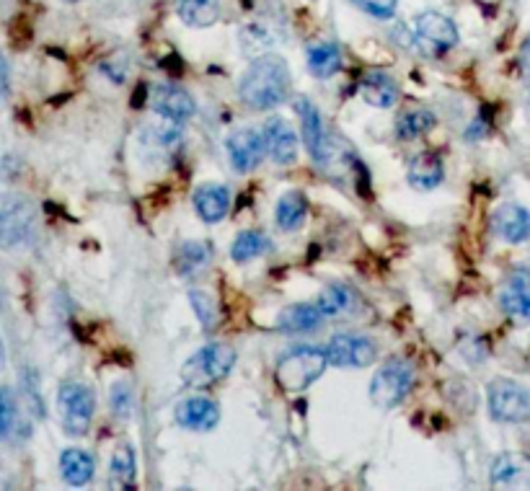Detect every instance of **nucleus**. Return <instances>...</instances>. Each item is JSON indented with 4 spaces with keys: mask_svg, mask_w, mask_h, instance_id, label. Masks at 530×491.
Segmentation results:
<instances>
[{
    "mask_svg": "<svg viewBox=\"0 0 530 491\" xmlns=\"http://www.w3.org/2000/svg\"><path fill=\"white\" fill-rule=\"evenodd\" d=\"M290 91V68L280 55L256 57L238 83V94L246 106L256 112H269L287 99Z\"/></svg>",
    "mask_w": 530,
    "mask_h": 491,
    "instance_id": "f257e3e1",
    "label": "nucleus"
},
{
    "mask_svg": "<svg viewBox=\"0 0 530 491\" xmlns=\"http://www.w3.org/2000/svg\"><path fill=\"white\" fill-rule=\"evenodd\" d=\"M329 357L326 349L318 347H295L287 355L280 357L277 362V383L285 391H306L308 386H313L321 375H324Z\"/></svg>",
    "mask_w": 530,
    "mask_h": 491,
    "instance_id": "f03ea898",
    "label": "nucleus"
},
{
    "mask_svg": "<svg viewBox=\"0 0 530 491\" xmlns=\"http://www.w3.org/2000/svg\"><path fill=\"white\" fill-rule=\"evenodd\" d=\"M233 365H236V352H233V347H228V344L223 342H212L189 357L187 365L181 367V378L192 388L215 386V383L228 378Z\"/></svg>",
    "mask_w": 530,
    "mask_h": 491,
    "instance_id": "7ed1b4c3",
    "label": "nucleus"
},
{
    "mask_svg": "<svg viewBox=\"0 0 530 491\" xmlns=\"http://www.w3.org/2000/svg\"><path fill=\"white\" fill-rule=\"evenodd\" d=\"M414 383V367L412 362L401 360H388L378 367V373L370 380V401H373L378 409H393L399 406L409 391H412Z\"/></svg>",
    "mask_w": 530,
    "mask_h": 491,
    "instance_id": "20e7f679",
    "label": "nucleus"
},
{
    "mask_svg": "<svg viewBox=\"0 0 530 491\" xmlns=\"http://www.w3.org/2000/svg\"><path fill=\"white\" fill-rule=\"evenodd\" d=\"M37 212L29 199L0 192V249L19 246L32 236Z\"/></svg>",
    "mask_w": 530,
    "mask_h": 491,
    "instance_id": "39448f33",
    "label": "nucleus"
},
{
    "mask_svg": "<svg viewBox=\"0 0 530 491\" xmlns=\"http://www.w3.org/2000/svg\"><path fill=\"white\" fill-rule=\"evenodd\" d=\"M57 409H60L65 432L73 437H83L91 429V419H94V393L81 383H63L57 391Z\"/></svg>",
    "mask_w": 530,
    "mask_h": 491,
    "instance_id": "423d86ee",
    "label": "nucleus"
},
{
    "mask_svg": "<svg viewBox=\"0 0 530 491\" xmlns=\"http://www.w3.org/2000/svg\"><path fill=\"white\" fill-rule=\"evenodd\" d=\"M414 44L427 57L450 52L458 44V26L440 11H424L414 21Z\"/></svg>",
    "mask_w": 530,
    "mask_h": 491,
    "instance_id": "0eeeda50",
    "label": "nucleus"
},
{
    "mask_svg": "<svg viewBox=\"0 0 530 491\" xmlns=\"http://www.w3.org/2000/svg\"><path fill=\"white\" fill-rule=\"evenodd\" d=\"M489 414L502 424H520L530 419V393L515 380L499 378L487 391Z\"/></svg>",
    "mask_w": 530,
    "mask_h": 491,
    "instance_id": "6e6552de",
    "label": "nucleus"
},
{
    "mask_svg": "<svg viewBox=\"0 0 530 491\" xmlns=\"http://www.w3.org/2000/svg\"><path fill=\"white\" fill-rule=\"evenodd\" d=\"M326 357H329V365L357 370V367L373 365L375 357H378V347L368 336L337 334L326 347Z\"/></svg>",
    "mask_w": 530,
    "mask_h": 491,
    "instance_id": "1a4fd4ad",
    "label": "nucleus"
},
{
    "mask_svg": "<svg viewBox=\"0 0 530 491\" xmlns=\"http://www.w3.org/2000/svg\"><path fill=\"white\" fill-rule=\"evenodd\" d=\"M225 148H228V156H231L233 168L241 171V174L254 171V168L264 161V156H267V143H264V135L262 132L251 130V127L231 132Z\"/></svg>",
    "mask_w": 530,
    "mask_h": 491,
    "instance_id": "9d476101",
    "label": "nucleus"
},
{
    "mask_svg": "<svg viewBox=\"0 0 530 491\" xmlns=\"http://www.w3.org/2000/svg\"><path fill=\"white\" fill-rule=\"evenodd\" d=\"M295 112L300 117V127H303V143H306L308 153L316 163H324L329 158V135H326V125L321 119V112L316 104L308 99L295 101Z\"/></svg>",
    "mask_w": 530,
    "mask_h": 491,
    "instance_id": "9b49d317",
    "label": "nucleus"
},
{
    "mask_svg": "<svg viewBox=\"0 0 530 491\" xmlns=\"http://www.w3.org/2000/svg\"><path fill=\"white\" fill-rule=\"evenodd\" d=\"M150 106H153V112L161 119H171V122H179V125H184L197 112V104H194L192 96L184 88L171 86V83H163V86H158L153 91Z\"/></svg>",
    "mask_w": 530,
    "mask_h": 491,
    "instance_id": "f8f14e48",
    "label": "nucleus"
},
{
    "mask_svg": "<svg viewBox=\"0 0 530 491\" xmlns=\"http://www.w3.org/2000/svg\"><path fill=\"white\" fill-rule=\"evenodd\" d=\"M489 479L497 489H530V458L523 453L497 455Z\"/></svg>",
    "mask_w": 530,
    "mask_h": 491,
    "instance_id": "ddd939ff",
    "label": "nucleus"
},
{
    "mask_svg": "<svg viewBox=\"0 0 530 491\" xmlns=\"http://www.w3.org/2000/svg\"><path fill=\"white\" fill-rule=\"evenodd\" d=\"M262 135L272 161L280 163V166H290V163L298 161V135H295L293 127L287 125L285 119H267Z\"/></svg>",
    "mask_w": 530,
    "mask_h": 491,
    "instance_id": "4468645a",
    "label": "nucleus"
},
{
    "mask_svg": "<svg viewBox=\"0 0 530 491\" xmlns=\"http://www.w3.org/2000/svg\"><path fill=\"white\" fill-rule=\"evenodd\" d=\"M176 422H179V427L192 429V432H210L220 422V406L205 396L184 398L176 406Z\"/></svg>",
    "mask_w": 530,
    "mask_h": 491,
    "instance_id": "2eb2a0df",
    "label": "nucleus"
},
{
    "mask_svg": "<svg viewBox=\"0 0 530 491\" xmlns=\"http://www.w3.org/2000/svg\"><path fill=\"white\" fill-rule=\"evenodd\" d=\"M502 311L512 318H530V269L518 267L510 272L502 293H499Z\"/></svg>",
    "mask_w": 530,
    "mask_h": 491,
    "instance_id": "dca6fc26",
    "label": "nucleus"
},
{
    "mask_svg": "<svg viewBox=\"0 0 530 491\" xmlns=\"http://www.w3.org/2000/svg\"><path fill=\"white\" fill-rule=\"evenodd\" d=\"M357 91L370 106H378V109H391L399 101V83L386 70H368L360 78Z\"/></svg>",
    "mask_w": 530,
    "mask_h": 491,
    "instance_id": "f3484780",
    "label": "nucleus"
},
{
    "mask_svg": "<svg viewBox=\"0 0 530 491\" xmlns=\"http://www.w3.org/2000/svg\"><path fill=\"white\" fill-rule=\"evenodd\" d=\"M492 228L502 241L525 243L530 238V210L520 205H502L494 210Z\"/></svg>",
    "mask_w": 530,
    "mask_h": 491,
    "instance_id": "a211bd4d",
    "label": "nucleus"
},
{
    "mask_svg": "<svg viewBox=\"0 0 530 491\" xmlns=\"http://www.w3.org/2000/svg\"><path fill=\"white\" fill-rule=\"evenodd\" d=\"M318 311L324 313L326 321H342V318L352 316L360 308V295L355 293V287L334 282L318 295L316 300Z\"/></svg>",
    "mask_w": 530,
    "mask_h": 491,
    "instance_id": "6ab92c4d",
    "label": "nucleus"
},
{
    "mask_svg": "<svg viewBox=\"0 0 530 491\" xmlns=\"http://www.w3.org/2000/svg\"><path fill=\"white\" fill-rule=\"evenodd\" d=\"M324 321L326 318L324 313L318 311V305L293 303L280 311V316H277V329L285 331V334H308V331H316Z\"/></svg>",
    "mask_w": 530,
    "mask_h": 491,
    "instance_id": "aec40b11",
    "label": "nucleus"
},
{
    "mask_svg": "<svg viewBox=\"0 0 530 491\" xmlns=\"http://www.w3.org/2000/svg\"><path fill=\"white\" fill-rule=\"evenodd\" d=\"M443 176H445L443 158L437 156V153H432V150H424V153L412 158V163H409V176H406V179H409V184H412L414 189H419V192H430V189L440 187Z\"/></svg>",
    "mask_w": 530,
    "mask_h": 491,
    "instance_id": "412c9836",
    "label": "nucleus"
},
{
    "mask_svg": "<svg viewBox=\"0 0 530 491\" xmlns=\"http://www.w3.org/2000/svg\"><path fill=\"white\" fill-rule=\"evenodd\" d=\"M194 210L205 223H220L231 210V192L220 184H205L194 192Z\"/></svg>",
    "mask_w": 530,
    "mask_h": 491,
    "instance_id": "4be33fe9",
    "label": "nucleus"
},
{
    "mask_svg": "<svg viewBox=\"0 0 530 491\" xmlns=\"http://www.w3.org/2000/svg\"><path fill=\"white\" fill-rule=\"evenodd\" d=\"M210 262H212V249L202 241L181 243L174 259L176 272H179L181 277H187V280H192V277L205 272V269L210 267Z\"/></svg>",
    "mask_w": 530,
    "mask_h": 491,
    "instance_id": "5701e85b",
    "label": "nucleus"
},
{
    "mask_svg": "<svg viewBox=\"0 0 530 491\" xmlns=\"http://www.w3.org/2000/svg\"><path fill=\"white\" fill-rule=\"evenodd\" d=\"M94 471V458H91L86 450L70 448L60 455V473H63L65 484L75 486V489H78V486H86L88 481L94 479Z\"/></svg>",
    "mask_w": 530,
    "mask_h": 491,
    "instance_id": "b1692460",
    "label": "nucleus"
},
{
    "mask_svg": "<svg viewBox=\"0 0 530 491\" xmlns=\"http://www.w3.org/2000/svg\"><path fill=\"white\" fill-rule=\"evenodd\" d=\"M176 13L192 29H207L220 19V0H174Z\"/></svg>",
    "mask_w": 530,
    "mask_h": 491,
    "instance_id": "393cba45",
    "label": "nucleus"
},
{
    "mask_svg": "<svg viewBox=\"0 0 530 491\" xmlns=\"http://www.w3.org/2000/svg\"><path fill=\"white\" fill-rule=\"evenodd\" d=\"M435 125L437 117L430 109H424V106H409V109H404V112L399 114V119H396V135H399V140H417V137L427 135Z\"/></svg>",
    "mask_w": 530,
    "mask_h": 491,
    "instance_id": "a878e982",
    "label": "nucleus"
},
{
    "mask_svg": "<svg viewBox=\"0 0 530 491\" xmlns=\"http://www.w3.org/2000/svg\"><path fill=\"white\" fill-rule=\"evenodd\" d=\"M308 215V199L303 192H287L277 202V225L282 230H298L306 223Z\"/></svg>",
    "mask_w": 530,
    "mask_h": 491,
    "instance_id": "bb28decb",
    "label": "nucleus"
},
{
    "mask_svg": "<svg viewBox=\"0 0 530 491\" xmlns=\"http://www.w3.org/2000/svg\"><path fill=\"white\" fill-rule=\"evenodd\" d=\"M306 60H308V70H311L316 78H329V75L339 73V68H342V52H339L337 44L329 42L311 47Z\"/></svg>",
    "mask_w": 530,
    "mask_h": 491,
    "instance_id": "cd10ccee",
    "label": "nucleus"
},
{
    "mask_svg": "<svg viewBox=\"0 0 530 491\" xmlns=\"http://www.w3.org/2000/svg\"><path fill=\"white\" fill-rule=\"evenodd\" d=\"M135 453H132L130 445H122L117 448L112 458V468H109V481H112L114 489H132L135 486Z\"/></svg>",
    "mask_w": 530,
    "mask_h": 491,
    "instance_id": "c85d7f7f",
    "label": "nucleus"
},
{
    "mask_svg": "<svg viewBox=\"0 0 530 491\" xmlns=\"http://www.w3.org/2000/svg\"><path fill=\"white\" fill-rule=\"evenodd\" d=\"M269 246H272V243H269V238L264 236V233H259V230H244V233L233 241V262H251L256 256H262L264 251H269Z\"/></svg>",
    "mask_w": 530,
    "mask_h": 491,
    "instance_id": "c756f323",
    "label": "nucleus"
},
{
    "mask_svg": "<svg viewBox=\"0 0 530 491\" xmlns=\"http://www.w3.org/2000/svg\"><path fill=\"white\" fill-rule=\"evenodd\" d=\"M19 427V404L11 388H0V442L13 437Z\"/></svg>",
    "mask_w": 530,
    "mask_h": 491,
    "instance_id": "7c9ffc66",
    "label": "nucleus"
},
{
    "mask_svg": "<svg viewBox=\"0 0 530 491\" xmlns=\"http://www.w3.org/2000/svg\"><path fill=\"white\" fill-rule=\"evenodd\" d=\"M189 300H192V308L197 311V316H200L202 329H215V326H218V311H215V303H212L210 295L202 293V290H192Z\"/></svg>",
    "mask_w": 530,
    "mask_h": 491,
    "instance_id": "2f4dec72",
    "label": "nucleus"
},
{
    "mask_svg": "<svg viewBox=\"0 0 530 491\" xmlns=\"http://www.w3.org/2000/svg\"><path fill=\"white\" fill-rule=\"evenodd\" d=\"M352 3L370 16H375V19H391L396 13V6H399V0H352Z\"/></svg>",
    "mask_w": 530,
    "mask_h": 491,
    "instance_id": "473e14b6",
    "label": "nucleus"
},
{
    "mask_svg": "<svg viewBox=\"0 0 530 491\" xmlns=\"http://www.w3.org/2000/svg\"><path fill=\"white\" fill-rule=\"evenodd\" d=\"M112 409L117 417H130L132 411V391L127 383H117L112 391Z\"/></svg>",
    "mask_w": 530,
    "mask_h": 491,
    "instance_id": "72a5a7b5",
    "label": "nucleus"
},
{
    "mask_svg": "<svg viewBox=\"0 0 530 491\" xmlns=\"http://www.w3.org/2000/svg\"><path fill=\"white\" fill-rule=\"evenodd\" d=\"M8 94H11V70H8L6 57L0 55V109L6 106Z\"/></svg>",
    "mask_w": 530,
    "mask_h": 491,
    "instance_id": "f704fd0d",
    "label": "nucleus"
},
{
    "mask_svg": "<svg viewBox=\"0 0 530 491\" xmlns=\"http://www.w3.org/2000/svg\"><path fill=\"white\" fill-rule=\"evenodd\" d=\"M523 65L525 68H530V37H528V42L523 44Z\"/></svg>",
    "mask_w": 530,
    "mask_h": 491,
    "instance_id": "c9c22d12",
    "label": "nucleus"
},
{
    "mask_svg": "<svg viewBox=\"0 0 530 491\" xmlns=\"http://www.w3.org/2000/svg\"><path fill=\"white\" fill-rule=\"evenodd\" d=\"M6 365V347H3V339H0V370Z\"/></svg>",
    "mask_w": 530,
    "mask_h": 491,
    "instance_id": "e433bc0d",
    "label": "nucleus"
},
{
    "mask_svg": "<svg viewBox=\"0 0 530 491\" xmlns=\"http://www.w3.org/2000/svg\"><path fill=\"white\" fill-rule=\"evenodd\" d=\"M68 3H78V0H68Z\"/></svg>",
    "mask_w": 530,
    "mask_h": 491,
    "instance_id": "4c0bfd02",
    "label": "nucleus"
}]
</instances>
